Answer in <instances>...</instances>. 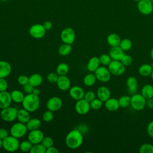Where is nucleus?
<instances>
[{
	"instance_id": "3c124183",
	"label": "nucleus",
	"mask_w": 153,
	"mask_h": 153,
	"mask_svg": "<svg viewBox=\"0 0 153 153\" xmlns=\"http://www.w3.org/2000/svg\"><path fill=\"white\" fill-rule=\"evenodd\" d=\"M8 136L9 133L7 129H5V128H0V138L1 139L3 140Z\"/></svg>"
},
{
	"instance_id": "dca6fc26",
	"label": "nucleus",
	"mask_w": 153,
	"mask_h": 153,
	"mask_svg": "<svg viewBox=\"0 0 153 153\" xmlns=\"http://www.w3.org/2000/svg\"><path fill=\"white\" fill-rule=\"evenodd\" d=\"M69 96L74 100H78L79 99H83L85 92L82 88L78 85H75L69 88Z\"/></svg>"
},
{
	"instance_id": "393cba45",
	"label": "nucleus",
	"mask_w": 153,
	"mask_h": 153,
	"mask_svg": "<svg viewBox=\"0 0 153 153\" xmlns=\"http://www.w3.org/2000/svg\"><path fill=\"white\" fill-rule=\"evenodd\" d=\"M121 40V39L120 36L118 34L115 33H110L109 35H108L106 38V41L108 45H110L111 47L119 46Z\"/></svg>"
},
{
	"instance_id": "de8ad7c7",
	"label": "nucleus",
	"mask_w": 153,
	"mask_h": 153,
	"mask_svg": "<svg viewBox=\"0 0 153 153\" xmlns=\"http://www.w3.org/2000/svg\"><path fill=\"white\" fill-rule=\"evenodd\" d=\"M8 88V82L5 78H0V91H6Z\"/></svg>"
},
{
	"instance_id": "f257e3e1",
	"label": "nucleus",
	"mask_w": 153,
	"mask_h": 153,
	"mask_svg": "<svg viewBox=\"0 0 153 153\" xmlns=\"http://www.w3.org/2000/svg\"><path fill=\"white\" fill-rule=\"evenodd\" d=\"M82 133L78 129H73L70 131L65 138L66 146L71 149H76L81 146L83 142Z\"/></svg>"
},
{
	"instance_id": "4be33fe9",
	"label": "nucleus",
	"mask_w": 153,
	"mask_h": 153,
	"mask_svg": "<svg viewBox=\"0 0 153 153\" xmlns=\"http://www.w3.org/2000/svg\"><path fill=\"white\" fill-rule=\"evenodd\" d=\"M100 60L98 57L94 56L91 57L87 65V68L88 71L90 72H94L97 68L100 66Z\"/></svg>"
},
{
	"instance_id": "2f4dec72",
	"label": "nucleus",
	"mask_w": 153,
	"mask_h": 153,
	"mask_svg": "<svg viewBox=\"0 0 153 153\" xmlns=\"http://www.w3.org/2000/svg\"><path fill=\"white\" fill-rule=\"evenodd\" d=\"M72 51V46L71 44L63 43L58 48V53L63 56H67L70 54Z\"/></svg>"
},
{
	"instance_id": "e2e57ef3",
	"label": "nucleus",
	"mask_w": 153,
	"mask_h": 153,
	"mask_svg": "<svg viewBox=\"0 0 153 153\" xmlns=\"http://www.w3.org/2000/svg\"><path fill=\"white\" fill-rule=\"evenodd\" d=\"M2 1H6V0H2Z\"/></svg>"
},
{
	"instance_id": "37998d69",
	"label": "nucleus",
	"mask_w": 153,
	"mask_h": 153,
	"mask_svg": "<svg viewBox=\"0 0 153 153\" xmlns=\"http://www.w3.org/2000/svg\"><path fill=\"white\" fill-rule=\"evenodd\" d=\"M41 143L46 148H48L50 146H53V143H54V142H53V139L51 137H49V136H44V137L43 138L42 142H41Z\"/></svg>"
},
{
	"instance_id": "9d476101",
	"label": "nucleus",
	"mask_w": 153,
	"mask_h": 153,
	"mask_svg": "<svg viewBox=\"0 0 153 153\" xmlns=\"http://www.w3.org/2000/svg\"><path fill=\"white\" fill-rule=\"evenodd\" d=\"M137 8L143 15H149L153 12V4L151 0H140L137 2Z\"/></svg>"
},
{
	"instance_id": "9b49d317",
	"label": "nucleus",
	"mask_w": 153,
	"mask_h": 153,
	"mask_svg": "<svg viewBox=\"0 0 153 153\" xmlns=\"http://www.w3.org/2000/svg\"><path fill=\"white\" fill-rule=\"evenodd\" d=\"M46 30L42 25L36 23L32 25L29 30L30 35L35 39H41L45 35Z\"/></svg>"
},
{
	"instance_id": "5701e85b",
	"label": "nucleus",
	"mask_w": 153,
	"mask_h": 153,
	"mask_svg": "<svg viewBox=\"0 0 153 153\" xmlns=\"http://www.w3.org/2000/svg\"><path fill=\"white\" fill-rule=\"evenodd\" d=\"M126 85L128 90V91L132 93V94H134L137 90L138 85L137 79L133 76H129L126 80Z\"/></svg>"
},
{
	"instance_id": "4468645a",
	"label": "nucleus",
	"mask_w": 153,
	"mask_h": 153,
	"mask_svg": "<svg viewBox=\"0 0 153 153\" xmlns=\"http://www.w3.org/2000/svg\"><path fill=\"white\" fill-rule=\"evenodd\" d=\"M44 137V133L39 129L30 130L27 135V139L33 145L41 143Z\"/></svg>"
},
{
	"instance_id": "ddd939ff",
	"label": "nucleus",
	"mask_w": 153,
	"mask_h": 153,
	"mask_svg": "<svg viewBox=\"0 0 153 153\" xmlns=\"http://www.w3.org/2000/svg\"><path fill=\"white\" fill-rule=\"evenodd\" d=\"M62 100L57 96H53L50 97L47 102L46 106L48 110L52 112L57 111L62 106Z\"/></svg>"
},
{
	"instance_id": "1a4fd4ad",
	"label": "nucleus",
	"mask_w": 153,
	"mask_h": 153,
	"mask_svg": "<svg viewBox=\"0 0 153 153\" xmlns=\"http://www.w3.org/2000/svg\"><path fill=\"white\" fill-rule=\"evenodd\" d=\"M60 38L63 43L72 45L75 39V32L72 27H65L60 33Z\"/></svg>"
},
{
	"instance_id": "0eeeda50",
	"label": "nucleus",
	"mask_w": 153,
	"mask_h": 153,
	"mask_svg": "<svg viewBox=\"0 0 153 153\" xmlns=\"http://www.w3.org/2000/svg\"><path fill=\"white\" fill-rule=\"evenodd\" d=\"M108 68L111 75L120 76L126 71V66L120 60H112L108 66Z\"/></svg>"
},
{
	"instance_id": "6e6552de",
	"label": "nucleus",
	"mask_w": 153,
	"mask_h": 153,
	"mask_svg": "<svg viewBox=\"0 0 153 153\" xmlns=\"http://www.w3.org/2000/svg\"><path fill=\"white\" fill-rule=\"evenodd\" d=\"M94 74L96 79L102 82H108L111 78V74L105 66H100Z\"/></svg>"
},
{
	"instance_id": "aec40b11",
	"label": "nucleus",
	"mask_w": 153,
	"mask_h": 153,
	"mask_svg": "<svg viewBox=\"0 0 153 153\" xmlns=\"http://www.w3.org/2000/svg\"><path fill=\"white\" fill-rule=\"evenodd\" d=\"M96 95L97 98L100 99L103 102H105L111 97V91L108 87L100 86L97 90Z\"/></svg>"
},
{
	"instance_id": "7ed1b4c3",
	"label": "nucleus",
	"mask_w": 153,
	"mask_h": 153,
	"mask_svg": "<svg viewBox=\"0 0 153 153\" xmlns=\"http://www.w3.org/2000/svg\"><path fill=\"white\" fill-rule=\"evenodd\" d=\"M19 139L13 136H8L2 140V148L8 152H14L19 149Z\"/></svg>"
},
{
	"instance_id": "49530a36",
	"label": "nucleus",
	"mask_w": 153,
	"mask_h": 153,
	"mask_svg": "<svg viewBox=\"0 0 153 153\" xmlns=\"http://www.w3.org/2000/svg\"><path fill=\"white\" fill-rule=\"evenodd\" d=\"M17 82L21 85H25V84L29 83V77L25 75H20L17 78Z\"/></svg>"
},
{
	"instance_id": "58836bf2",
	"label": "nucleus",
	"mask_w": 153,
	"mask_h": 153,
	"mask_svg": "<svg viewBox=\"0 0 153 153\" xmlns=\"http://www.w3.org/2000/svg\"><path fill=\"white\" fill-rule=\"evenodd\" d=\"M100 63L103 66H108L111 62L112 60L109 54H102L99 57Z\"/></svg>"
},
{
	"instance_id": "bf43d9fd",
	"label": "nucleus",
	"mask_w": 153,
	"mask_h": 153,
	"mask_svg": "<svg viewBox=\"0 0 153 153\" xmlns=\"http://www.w3.org/2000/svg\"><path fill=\"white\" fill-rule=\"evenodd\" d=\"M151 77L152 79L153 80V71H152V73H151Z\"/></svg>"
},
{
	"instance_id": "a18cd8bd",
	"label": "nucleus",
	"mask_w": 153,
	"mask_h": 153,
	"mask_svg": "<svg viewBox=\"0 0 153 153\" xmlns=\"http://www.w3.org/2000/svg\"><path fill=\"white\" fill-rule=\"evenodd\" d=\"M96 98V94L93 91H88L86 93H85L84 99H85L88 102H91L93 100H94Z\"/></svg>"
},
{
	"instance_id": "72a5a7b5",
	"label": "nucleus",
	"mask_w": 153,
	"mask_h": 153,
	"mask_svg": "<svg viewBox=\"0 0 153 153\" xmlns=\"http://www.w3.org/2000/svg\"><path fill=\"white\" fill-rule=\"evenodd\" d=\"M118 100L121 108H126L130 105L131 97L128 95L121 96Z\"/></svg>"
},
{
	"instance_id": "c9c22d12",
	"label": "nucleus",
	"mask_w": 153,
	"mask_h": 153,
	"mask_svg": "<svg viewBox=\"0 0 153 153\" xmlns=\"http://www.w3.org/2000/svg\"><path fill=\"white\" fill-rule=\"evenodd\" d=\"M119 46L124 51H128L129 50L131 49L132 47V42L130 39L128 38H124L121 40Z\"/></svg>"
},
{
	"instance_id": "bb28decb",
	"label": "nucleus",
	"mask_w": 153,
	"mask_h": 153,
	"mask_svg": "<svg viewBox=\"0 0 153 153\" xmlns=\"http://www.w3.org/2000/svg\"><path fill=\"white\" fill-rule=\"evenodd\" d=\"M140 94L146 99L153 98V86L149 84L144 85L142 87Z\"/></svg>"
},
{
	"instance_id": "c85d7f7f",
	"label": "nucleus",
	"mask_w": 153,
	"mask_h": 153,
	"mask_svg": "<svg viewBox=\"0 0 153 153\" xmlns=\"http://www.w3.org/2000/svg\"><path fill=\"white\" fill-rule=\"evenodd\" d=\"M42 81V77L39 74H33L29 77V83L34 87H36L41 85Z\"/></svg>"
},
{
	"instance_id": "4c0bfd02",
	"label": "nucleus",
	"mask_w": 153,
	"mask_h": 153,
	"mask_svg": "<svg viewBox=\"0 0 153 153\" xmlns=\"http://www.w3.org/2000/svg\"><path fill=\"white\" fill-rule=\"evenodd\" d=\"M140 153H153V145L151 143H143L142 144L139 150Z\"/></svg>"
},
{
	"instance_id": "c756f323",
	"label": "nucleus",
	"mask_w": 153,
	"mask_h": 153,
	"mask_svg": "<svg viewBox=\"0 0 153 153\" xmlns=\"http://www.w3.org/2000/svg\"><path fill=\"white\" fill-rule=\"evenodd\" d=\"M10 94L12 100L17 103H22L25 97L23 93L19 90H14L10 93Z\"/></svg>"
},
{
	"instance_id": "09e8293b",
	"label": "nucleus",
	"mask_w": 153,
	"mask_h": 153,
	"mask_svg": "<svg viewBox=\"0 0 153 153\" xmlns=\"http://www.w3.org/2000/svg\"><path fill=\"white\" fill-rule=\"evenodd\" d=\"M34 87L32 86L31 84H30L29 83H27L26 84H25V85L23 86V91L27 93V94H30V93H32L33 90L34 89Z\"/></svg>"
},
{
	"instance_id": "6e6d98bb",
	"label": "nucleus",
	"mask_w": 153,
	"mask_h": 153,
	"mask_svg": "<svg viewBox=\"0 0 153 153\" xmlns=\"http://www.w3.org/2000/svg\"><path fill=\"white\" fill-rule=\"evenodd\" d=\"M32 93L34 94H35V95L39 96V94H40V90H39L38 88H37L36 87H35L34 89H33V90Z\"/></svg>"
},
{
	"instance_id": "79ce46f5",
	"label": "nucleus",
	"mask_w": 153,
	"mask_h": 153,
	"mask_svg": "<svg viewBox=\"0 0 153 153\" xmlns=\"http://www.w3.org/2000/svg\"><path fill=\"white\" fill-rule=\"evenodd\" d=\"M120 61L126 67V66H128L131 65V64L132 63V62H133V59H132V57H131V56L125 54L123 56V57L121 58Z\"/></svg>"
},
{
	"instance_id": "a211bd4d",
	"label": "nucleus",
	"mask_w": 153,
	"mask_h": 153,
	"mask_svg": "<svg viewBox=\"0 0 153 153\" xmlns=\"http://www.w3.org/2000/svg\"><path fill=\"white\" fill-rule=\"evenodd\" d=\"M12 71V68L9 62L5 60H0V78H6Z\"/></svg>"
},
{
	"instance_id": "f3484780",
	"label": "nucleus",
	"mask_w": 153,
	"mask_h": 153,
	"mask_svg": "<svg viewBox=\"0 0 153 153\" xmlns=\"http://www.w3.org/2000/svg\"><path fill=\"white\" fill-rule=\"evenodd\" d=\"M12 101L10 93L7 91H0V108L1 109L10 106Z\"/></svg>"
},
{
	"instance_id": "ea45409f",
	"label": "nucleus",
	"mask_w": 153,
	"mask_h": 153,
	"mask_svg": "<svg viewBox=\"0 0 153 153\" xmlns=\"http://www.w3.org/2000/svg\"><path fill=\"white\" fill-rule=\"evenodd\" d=\"M103 103V102L99 98H95L91 102H90V107L93 110H98L102 108Z\"/></svg>"
},
{
	"instance_id": "7c9ffc66",
	"label": "nucleus",
	"mask_w": 153,
	"mask_h": 153,
	"mask_svg": "<svg viewBox=\"0 0 153 153\" xmlns=\"http://www.w3.org/2000/svg\"><path fill=\"white\" fill-rule=\"evenodd\" d=\"M96 77L93 72L89 73L87 74L83 79V82L85 85L87 87H91L93 85L96 81Z\"/></svg>"
},
{
	"instance_id": "8fccbe9b",
	"label": "nucleus",
	"mask_w": 153,
	"mask_h": 153,
	"mask_svg": "<svg viewBox=\"0 0 153 153\" xmlns=\"http://www.w3.org/2000/svg\"><path fill=\"white\" fill-rule=\"evenodd\" d=\"M146 131L148 134L153 138V121H150L146 127Z\"/></svg>"
},
{
	"instance_id": "f03ea898",
	"label": "nucleus",
	"mask_w": 153,
	"mask_h": 153,
	"mask_svg": "<svg viewBox=\"0 0 153 153\" xmlns=\"http://www.w3.org/2000/svg\"><path fill=\"white\" fill-rule=\"evenodd\" d=\"M23 108L28 111L29 112L36 111L39 107L40 100L39 96L33 93L27 94L22 102Z\"/></svg>"
},
{
	"instance_id": "a19ab883",
	"label": "nucleus",
	"mask_w": 153,
	"mask_h": 153,
	"mask_svg": "<svg viewBox=\"0 0 153 153\" xmlns=\"http://www.w3.org/2000/svg\"><path fill=\"white\" fill-rule=\"evenodd\" d=\"M53 112L47 110L45 111L42 114V120L45 122H50L53 120L54 115Z\"/></svg>"
},
{
	"instance_id": "20e7f679",
	"label": "nucleus",
	"mask_w": 153,
	"mask_h": 153,
	"mask_svg": "<svg viewBox=\"0 0 153 153\" xmlns=\"http://www.w3.org/2000/svg\"><path fill=\"white\" fill-rule=\"evenodd\" d=\"M146 99L141 94L134 93L131 96L130 106L135 111L143 110L146 106Z\"/></svg>"
},
{
	"instance_id": "c03bdc74",
	"label": "nucleus",
	"mask_w": 153,
	"mask_h": 153,
	"mask_svg": "<svg viewBox=\"0 0 153 153\" xmlns=\"http://www.w3.org/2000/svg\"><path fill=\"white\" fill-rule=\"evenodd\" d=\"M58 77H59V75L57 73L50 72L48 74L47 76V79L48 81L51 83H56Z\"/></svg>"
},
{
	"instance_id": "13d9d810",
	"label": "nucleus",
	"mask_w": 153,
	"mask_h": 153,
	"mask_svg": "<svg viewBox=\"0 0 153 153\" xmlns=\"http://www.w3.org/2000/svg\"><path fill=\"white\" fill-rule=\"evenodd\" d=\"M2 148V139L0 138V149Z\"/></svg>"
},
{
	"instance_id": "f704fd0d",
	"label": "nucleus",
	"mask_w": 153,
	"mask_h": 153,
	"mask_svg": "<svg viewBox=\"0 0 153 153\" xmlns=\"http://www.w3.org/2000/svg\"><path fill=\"white\" fill-rule=\"evenodd\" d=\"M47 148L41 143H36L33 145L31 150L30 151V153H45Z\"/></svg>"
},
{
	"instance_id": "412c9836",
	"label": "nucleus",
	"mask_w": 153,
	"mask_h": 153,
	"mask_svg": "<svg viewBox=\"0 0 153 153\" xmlns=\"http://www.w3.org/2000/svg\"><path fill=\"white\" fill-rule=\"evenodd\" d=\"M105 106L110 112L117 111L120 108L118 100L113 97H110L105 102Z\"/></svg>"
},
{
	"instance_id": "473e14b6",
	"label": "nucleus",
	"mask_w": 153,
	"mask_h": 153,
	"mask_svg": "<svg viewBox=\"0 0 153 153\" xmlns=\"http://www.w3.org/2000/svg\"><path fill=\"white\" fill-rule=\"evenodd\" d=\"M69 70V66L65 63H60L56 68V73L59 75H66Z\"/></svg>"
},
{
	"instance_id": "39448f33",
	"label": "nucleus",
	"mask_w": 153,
	"mask_h": 153,
	"mask_svg": "<svg viewBox=\"0 0 153 153\" xmlns=\"http://www.w3.org/2000/svg\"><path fill=\"white\" fill-rule=\"evenodd\" d=\"M18 109L15 107L8 106L1 109L0 117L2 120L6 122H12L17 119Z\"/></svg>"
},
{
	"instance_id": "4d7b16f0",
	"label": "nucleus",
	"mask_w": 153,
	"mask_h": 153,
	"mask_svg": "<svg viewBox=\"0 0 153 153\" xmlns=\"http://www.w3.org/2000/svg\"><path fill=\"white\" fill-rule=\"evenodd\" d=\"M150 56L151 57V59L153 60V47L151 48V51H150Z\"/></svg>"
},
{
	"instance_id": "f8f14e48",
	"label": "nucleus",
	"mask_w": 153,
	"mask_h": 153,
	"mask_svg": "<svg viewBox=\"0 0 153 153\" xmlns=\"http://www.w3.org/2000/svg\"><path fill=\"white\" fill-rule=\"evenodd\" d=\"M90 102L84 98L76 100L75 105V109L76 112L80 115H85L87 114L90 111Z\"/></svg>"
},
{
	"instance_id": "6ab92c4d",
	"label": "nucleus",
	"mask_w": 153,
	"mask_h": 153,
	"mask_svg": "<svg viewBox=\"0 0 153 153\" xmlns=\"http://www.w3.org/2000/svg\"><path fill=\"white\" fill-rule=\"evenodd\" d=\"M125 54L124 51L120 46L111 47L109 51V55L113 60H120Z\"/></svg>"
},
{
	"instance_id": "052dcab7",
	"label": "nucleus",
	"mask_w": 153,
	"mask_h": 153,
	"mask_svg": "<svg viewBox=\"0 0 153 153\" xmlns=\"http://www.w3.org/2000/svg\"><path fill=\"white\" fill-rule=\"evenodd\" d=\"M133 1H136V2H138V1H139L140 0H133Z\"/></svg>"
},
{
	"instance_id": "2eb2a0df",
	"label": "nucleus",
	"mask_w": 153,
	"mask_h": 153,
	"mask_svg": "<svg viewBox=\"0 0 153 153\" xmlns=\"http://www.w3.org/2000/svg\"><path fill=\"white\" fill-rule=\"evenodd\" d=\"M56 84L59 89L62 91H66L70 88L71 80L66 75H59Z\"/></svg>"
},
{
	"instance_id": "cd10ccee",
	"label": "nucleus",
	"mask_w": 153,
	"mask_h": 153,
	"mask_svg": "<svg viewBox=\"0 0 153 153\" xmlns=\"http://www.w3.org/2000/svg\"><path fill=\"white\" fill-rule=\"evenodd\" d=\"M26 127L27 128V130L30 131V130H36L39 129V127L41 126V121L39 119L37 118H30L26 124Z\"/></svg>"
},
{
	"instance_id": "a878e982",
	"label": "nucleus",
	"mask_w": 153,
	"mask_h": 153,
	"mask_svg": "<svg viewBox=\"0 0 153 153\" xmlns=\"http://www.w3.org/2000/svg\"><path fill=\"white\" fill-rule=\"evenodd\" d=\"M153 71L152 65L148 63H145L142 65L138 69V72L142 76L146 77L151 76V73Z\"/></svg>"
},
{
	"instance_id": "b1692460",
	"label": "nucleus",
	"mask_w": 153,
	"mask_h": 153,
	"mask_svg": "<svg viewBox=\"0 0 153 153\" xmlns=\"http://www.w3.org/2000/svg\"><path fill=\"white\" fill-rule=\"evenodd\" d=\"M17 119L19 122H21L24 124H26L27 122L30 119L29 112L23 108L22 109H18Z\"/></svg>"
},
{
	"instance_id": "680f3d73",
	"label": "nucleus",
	"mask_w": 153,
	"mask_h": 153,
	"mask_svg": "<svg viewBox=\"0 0 153 153\" xmlns=\"http://www.w3.org/2000/svg\"><path fill=\"white\" fill-rule=\"evenodd\" d=\"M1 108H0V112H1Z\"/></svg>"
},
{
	"instance_id": "423d86ee",
	"label": "nucleus",
	"mask_w": 153,
	"mask_h": 153,
	"mask_svg": "<svg viewBox=\"0 0 153 153\" xmlns=\"http://www.w3.org/2000/svg\"><path fill=\"white\" fill-rule=\"evenodd\" d=\"M27 128L26 124L18 122L14 124L10 128V134L17 139L23 137L27 131Z\"/></svg>"
},
{
	"instance_id": "864d4df0",
	"label": "nucleus",
	"mask_w": 153,
	"mask_h": 153,
	"mask_svg": "<svg viewBox=\"0 0 153 153\" xmlns=\"http://www.w3.org/2000/svg\"><path fill=\"white\" fill-rule=\"evenodd\" d=\"M59 151L57 149V148L52 146H50L46 149V153H58Z\"/></svg>"
},
{
	"instance_id": "5fc2aeb1",
	"label": "nucleus",
	"mask_w": 153,
	"mask_h": 153,
	"mask_svg": "<svg viewBox=\"0 0 153 153\" xmlns=\"http://www.w3.org/2000/svg\"><path fill=\"white\" fill-rule=\"evenodd\" d=\"M146 106L149 109H153V98L146 99Z\"/></svg>"
},
{
	"instance_id": "603ef678",
	"label": "nucleus",
	"mask_w": 153,
	"mask_h": 153,
	"mask_svg": "<svg viewBox=\"0 0 153 153\" xmlns=\"http://www.w3.org/2000/svg\"><path fill=\"white\" fill-rule=\"evenodd\" d=\"M44 27L45 28V29L47 30H50L52 29L53 27V24L50 21H45L44 22V23L42 24Z\"/></svg>"
},
{
	"instance_id": "e433bc0d",
	"label": "nucleus",
	"mask_w": 153,
	"mask_h": 153,
	"mask_svg": "<svg viewBox=\"0 0 153 153\" xmlns=\"http://www.w3.org/2000/svg\"><path fill=\"white\" fill-rule=\"evenodd\" d=\"M33 144L29 140H23L20 143L19 149L23 152H30Z\"/></svg>"
}]
</instances>
